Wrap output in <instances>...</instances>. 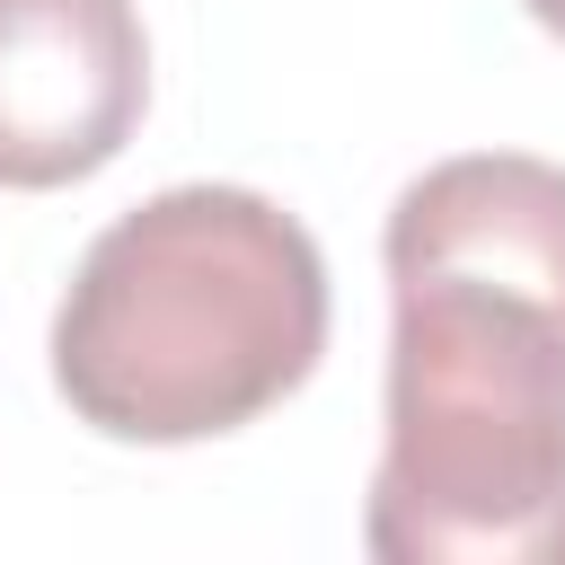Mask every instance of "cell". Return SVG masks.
<instances>
[{
	"mask_svg": "<svg viewBox=\"0 0 565 565\" xmlns=\"http://www.w3.org/2000/svg\"><path fill=\"white\" fill-rule=\"evenodd\" d=\"M327 353V256L247 185H168L106 221L53 309V388L115 441H212Z\"/></svg>",
	"mask_w": 565,
	"mask_h": 565,
	"instance_id": "obj_1",
	"label": "cell"
},
{
	"mask_svg": "<svg viewBox=\"0 0 565 565\" xmlns=\"http://www.w3.org/2000/svg\"><path fill=\"white\" fill-rule=\"evenodd\" d=\"M380 565H565V318L459 282H397L388 450L362 503Z\"/></svg>",
	"mask_w": 565,
	"mask_h": 565,
	"instance_id": "obj_2",
	"label": "cell"
},
{
	"mask_svg": "<svg viewBox=\"0 0 565 565\" xmlns=\"http://www.w3.org/2000/svg\"><path fill=\"white\" fill-rule=\"evenodd\" d=\"M150 106L132 0H0V185L53 194L97 177Z\"/></svg>",
	"mask_w": 565,
	"mask_h": 565,
	"instance_id": "obj_3",
	"label": "cell"
},
{
	"mask_svg": "<svg viewBox=\"0 0 565 565\" xmlns=\"http://www.w3.org/2000/svg\"><path fill=\"white\" fill-rule=\"evenodd\" d=\"M380 256H388V282L459 274L565 318V168L530 150L441 159L388 203Z\"/></svg>",
	"mask_w": 565,
	"mask_h": 565,
	"instance_id": "obj_4",
	"label": "cell"
},
{
	"mask_svg": "<svg viewBox=\"0 0 565 565\" xmlns=\"http://www.w3.org/2000/svg\"><path fill=\"white\" fill-rule=\"evenodd\" d=\"M521 9H530V18L547 26V35H565V0H521Z\"/></svg>",
	"mask_w": 565,
	"mask_h": 565,
	"instance_id": "obj_5",
	"label": "cell"
}]
</instances>
